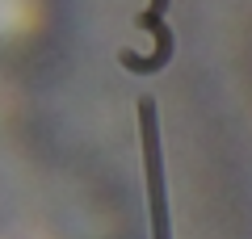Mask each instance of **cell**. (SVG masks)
<instances>
[{"label":"cell","mask_w":252,"mask_h":239,"mask_svg":"<svg viewBox=\"0 0 252 239\" xmlns=\"http://www.w3.org/2000/svg\"><path fill=\"white\" fill-rule=\"evenodd\" d=\"M135 114H139V147H143L152 239H172V214H168V185H164V151H160V114H156V101L139 97Z\"/></svg>","instance_id":"obj_1"},{"label":"cell","mask_w":252,"mask_h":239,"mask_svg":"<svg viewBox=\"0 0 252 239\" xmlns=\"http://www.w3.org/2000/svg\"><path fill=\"white\" fill-rule=\"evenodd\" d=\"M135 26H139V30H152V34H156V55L139 59L135 51H122V67H130L135 76H152V71H160L164 63L172 59L177 42H172V30L164 26V17H160V13H139V17H135Z\"/></svg>","instance_id":"obj_2"}]
</instances>
